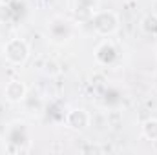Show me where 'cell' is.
Listing matches in <instances>:
<instances>
[{"instance_id":"cell-1","label":"cell","mask_w":157,"mask_h":155,"mask_svg":"<svg viewBox=\"0 0 157 155\" xmlns=\"http://www.w3.org/2000/svg\"><path fill=\"white\" fill-rule=\"evenodd\" d=\"M31 144V131L29 126L22 120H15L7 124L4 133V148L7 153H22Z\"/></svg>"},{"instance_id":"cell-2","label":"cell","mask_w":157,"mask_h":155,"mask_svg":"<svg viewBox=\"0 0 157 155\" xmlns=\"http://www.w3.org/2000/svg\"><path fill=\"white\" fill-rule=\"evenodd\" d=\"M90 24H91V29L97 37H102V39H110L113 37L119 31V26H121V18L115 11L112 9H97L91 18H90Z\"/></svg>"},{"instance_id":"cell-3","label":"cell","mask_w":157,"mask_h":155,"mask_svg":"<svg viewBox=\"0 0 157 155\" xmlns=\"http://www.w3.org/2000/svg\"><path fill=\"white\" fill-rule=\"evenodd\" d=\"M2 55H4L7 64H11V66H24L29 60V57H31V46H29L28 40L20 39V37H13V39H9L4 44Z\"/></svg>"},{"instance_id":"cell-4","label":"cell","mask_w":157,"mask_h":155,"mask_svg":"<svg viewBox=\"0 0 157 155\" xmlns=\"http://www.w3.org/2000/svg\"><path fill=\"white\" fill-rule=\"evenodd\" d=\"M48 40L57 44V46H64L75 35V24L70 18L64 17H53L48 24Z\"/></svg>"},{"instance_id":"cell-5","label":"cell","mask_w":157,"mask_h":155,"mask_svg":"<svg viewBox=\"0 0 157 155\" xmlns=\"http://www.w3.org/2000/svg\"><path fill=\"white\" fill-rule=\"evenodd\" d=\"M93 57H95V62H97L99 66L110 68V66L117 64L121 53H119V47L115 46L113 40L104 39L102 42L97 44V47H95V51H93Z\"/></svg>"},{"instance_id":"cell-6","label":"cell","mask_w":157,"mask_h":155,"mask_svg":"<svg viewBox=\"0 0 157 155\" xmlns=\"http://www.w3.org/2000/svg\"><path fill=\"white\" fill-rule=\"evenodd\" d=\"M64 124H66V128L71 130V131H84V130H88L90 124H91V115H90V112L84 110V108H73V110H70V112L66 113Z\"/></svg>"},{"instance_id":"cell-7","label":"cell","mask_w":157,"mask_h":155,"mask_svg":"<svg viewBox=\"0 0 157 155\" xmlns=\"http://www.w3.org/2000/svg\"><path fill=\"white\" fill-rule=\"evenodd\" d=\"M26 97H28V86H26L22 80L11 78V80L6 82V86H4V99H6L7 102H11V104H20V102L26 100Z\"/></svg>"},{"instance_id":"cell-8","label":"cell","mask_w":157,"mask_h":155,"mask_svg":"<svg viewBox=\"0 0 157 155\" xmlns=\"http://www.w3.org/2000/svg\"><path fill=\"white\" fill-rule=\"evenodd\" d=\"M71 9L77 17V20H88L91 15L99 9V0H71Z\"/></svg>"},{"instance_id":"cell-9","label":"cell","mask_w":157,"mask_h":155,"mask_svg":"<svg viewBox=\"0 0 157 155\" xmlns=\"http://www.w3.org/2000/svg\"><path fill=\"white\" fill-rule=\"evenodd\" d=\"M139 28L146 37H157V15L155 13H146L141 20H139Z\"/></svg>"},{"instance_id":"cell-10","label":"cell","mask_w":157,"mask_h":155,"mask_svg":"<svg viewBox=\"0 0 157 155\" xmlns=\"http://www.w3.org/2000/svg\"><path fill=\"white\" fill-rule=\"evenodd\" d=\"M141 135L146 141L157 142V119H146L141 124Z\"/></svg>"},{"instance_id":"cell-11","label":"cell","mask_w":157,"mask_h":155,"mask_svg":"<svg viewBox=\"0 0 157 155\" xmlns=\"http://www.w3.org/2000/svg\"><path fill=\"white\" fill-rule=\"evenodd\" d=\"M18 15H15V9H13V4L11 2H2L0 4V24H6V22H11L15 20Z\"/></svg>"},{"instance_id":"cell-12","label":"cell","mask_w":157,"mask_h":155,"mask_svg":"<svg viewBox=\"0 0 157 155\" xmlns=\"http://www.w3.org/2000/svg\"><path fill=\"white\" fill-rule=\"evenodd\" d=\"M42 70L46 71V73H49V75H55V73H59V66H57V62L55 60H48L44 66H42Z\"/></svg>"}]
</instances>
